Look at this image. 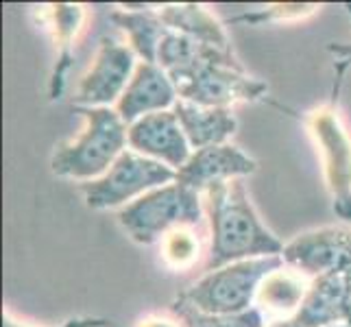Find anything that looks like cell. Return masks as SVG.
Instances as JSON below:
<instances>
[{"mask_svg":"<svg viewBox=\"0 0 351 327\" xmlns=\"http://www.w3.org/2000/svg\"><path fill=\"white\" fill-rule=\"evenodd\" d=\"M203 203L210 223L205 273L242 260L282 256L284 242L262 223L242 179L212 186Z\"/></svg>","mask_w":351,"mask_h":327,"instance_id":"6da1fadb","label":"cell"},{"mask_svg":"<svg viewBox=\"0 0 351 327\" xmlns=\"http://www.w3.org/2000/svg\"><path fill=\"white\" fill-rule=\"evenodd\" d=\"M86 127L77 138L57 144L51 157L55 177L81 179L83 184L103 177L127 151L129 127L112 107H75Z\"/></svg>","mask_w":351,"mask_h":327,"instance_id":"7a4b0ae2","label":"cell"},{"mask_svg":"<svg viewBox=\"0 0 351 327\" xmlns=\"http://www.w3.org/2000/svg\"><path fill=\"white\" fill-rule=\"evenodd\" d=\"M203 216L201 195L186 186L173 184L155 188L118 212V223L138 245H155L175 229L197 227Z\"/></svg>","mask_w":351,"mask_h":327,"instance_id":"3957f363","label":"cell"},{"mask_svg":"<svg viewBox=\"0 0 351 327\" xmlns=\"http://www.w3.org/2000/svg\"><path fill=\"white\" fill-rule=\"evenodd\" d=\"M280 269H284L282 256L234 262L205 273L179 299L208 314H242L256 304L260 284Z\"/></svg>","mask_w":351,"mask_h":327,"instance_id":"277c9868","label":"cell"},{"mask_svg":"<svg viewBox=\"0 0 351 327\" xmlns=\"http://www.w3.org/2000/svg\"><path fill=\"white\" fill-rule=\"evenodd\" d=\"M177 171L127 149L103 177L81 184L83 199L90 210H112L133 203L147 192L173 184Z\"/></svg>","mask_w":351,"mask_h":327,"instance_id":"5b68a950","label":"cell"},{"mask_svg":"<svg viewBox=\"0 0 351 327\" xmlns=\"http://www.w3.org/2000/svg\"><path fill=\"white\" fill-rule=\"evenodd\" d=\"M181 101L203 107H232L234 103L264 101L269 86L249 77L238 59H208L175 81Z\"/></svg>","mask_w":351,"mask_h":327,"instance_id":"8992f818","label":"cell"},{"mask_svg":"<svg viewBox=\"0 0 351 327\" xmlns=\"http://www.w3.org/2000/svg\"><path fill=\"white\" fill-rule=\"evenodd\" d=\"M310 133L323 153L325 181L332 192L334 212L351 221V138L334 105L321 107L308 116Z\"/></svg>","mask_w":351,"mask_h":327,"instance_id":"52a82bcc","label":"cell"},{"mask_svg":"<svg viewBox=\"0 0 351 327\" xmlns=\"http://www.w3.org/2000/svg\"><path fill=\"white\" fill-rule=\"evenodd\" d=\"M136 57L131 46L103 38L92 66L79 81L75 107H112L123 99L138 68Z\"/></svg>","mask_w":351,"mask_h":327,"instance_id":"ba28073f","label":"cell"},{"mask_svg":"<svg viewBox=\"0 0 351 327\" xmlns=\"http://www.w3.org/2000/svg\"><path fill=\"white\" fill-rule=\"evenodd\" d=\"M284 264L312 280L351 269V227H319L284 245Z\"/></svg>","mask_w":351,"mask_h":327,"instance_id":"9c48e42d","label":"cell"},{"mask_svg":"<svg viewBox=\"0 0 351 327\" xmlns=\"http://www.w3.org/2000/svg\"><path fill=\"white\" fill-rule=\"evenodd\" d=\"M129 147L149 160L162 162L173 171H179L190 155L192 147L173 109L140 118L129 127Z\"/></svg>","mask_w":351,"mask_h":327,"instance_id":"30bf717a","label":"cell"},{"mask_svg":"<svg viewBox=\"0 0 351 327\" xmlns=\"http://www.w3.org/2000/svg\"><path fill=\"white\" fill-rule=\"evenodd\" d=\"M258 171V162L234 144H216L199 149L179 168L175 181L190 190L205 195L212 186L223 181L242 179Z\"/></svg>","mask_w":351,"mask_h":327,"instance_id":"8fae6325","label":"cell"},{"mask_svg":"<svg viewBox=\"0 0 351 327\" xmlns=\"http://www.w3.org/2000/svg\"><path fill=\"white\" fill-rule=\"evenodd\" d=\"M177 101V88L173 79L166 75V70L157 64L138 62V68L133 72L123 99L116 105V112L125 120V125L131 127L149 114L173 109Z\"/></svg>","mask_w":351,"mask_h":327,"instance_id":"7c38bea8","label":"cell"},{"mask_svg":"<svg viewBox=\"0 0 351 327\" xmlns=\"http://www.w3.org/2000/svg\"><path fill=\"white\" fill-rule=\"evenodd\" d=\"M351 312V269L323 275L310 282V288L295 314L299 327H332L347 323Z\"/></svg>","mask_w":351,"mask_h":327,"instance_id":"4fadbf2b","label":"cell"},{"mask_svg":"<svg viewBox=\"0 0 351 327\" xmlns=\"http://www.w3.org/2000/svg\"><path fill=\"white\" fill-rule=\"evenodd\" d=\"M46 24L51 27L55 48H57V57H55V66L51 72V79H48V99L59 101L66 92L68 86V72L75 62V53H72V46H75V38L81 29L83 22V7L81 5H48L46 7Z\"/></svg>","mask_w":351,"mask_h":327,"instance_id":"5bb4252c","label":"cell"},{"mask_svg":"<svg viewBox=\"0 0 351 327\" xmlns=\"http://www.w3.org/2000/svg\"><path fill=\"white\" fill-rule=\"evenodd\" d=\"M173 112L177 114L181 129H184L190 147L195 151L227 144V140L238 129V120L234 118L232 109L227 107H203L179 99Z\"/></svg>","mask_w":351,"mask_h":327,"instance_id":"9a60e30c","label":"cell"},{"mask_svg":"<svg viewBox=\"0 0 351 327\" xmlns=\"http://www.w3.org/2000/svg\"><path fill=\"white\" fill-rule=\"evenodd\" d=\"M155 11L171 31L188 35V38L199 40L203 44L223 48V51H232V42L227 38L225 27L201 5H162L155 7Z\"/></svg>","mask_w":351,"mask_h":327,"instance_id":"2e32d148","label":"cell"},{"mask_svg":"<svg viewBox=\"0 0 351 327\" xmlns=\"http://www.w3.org/2000/svg\"><path fill=\"white\" fill-rule=\"evenodd\" d=\"M310 284L304 282V277L297 271H275L271 273L258 288L256 308L262 310L266 319L273 317V321L295 317L301 301H304Z\"/></svg>","mask_w":351,"mask_h":327,"instance_id":"e0dca14e","label":"cell"},{"mask_svg":"<svg viewBox=\"0 0 351 327\" xmlns=\"http://www.w3.org/2000/svg\"><path fill=\"white\" fill-rule=\"evenodd\" d=\"M110 20L118 29H123L129 38V46L133 48L142 62L157 64V51L164 40V35L171 31L166 24L160 20L155 9H142V11H131V9H118L110 14Z\"/></svg>","mask_w":351,"mask_h":327,"instance_id":"ac0fdd59","label":"cell"},{"mask_svg":"<svg viewBox=\"0 0 351 327\" xmlns=\"http://www.w3.org/2000/svg\"><path fill=\"white\" fill-rule=\"evenodd\" d=\"M171 310L181 327H266V317L256 306L242 314H208L177 297Z\"/></svg>","mask_w":351,"mask_h":327,"instance_id":"d6986e66","label":"cell"},{"mask_svg":"<svg viewBox=\"0 0 351 327\" xmlns=\"http://www.w3.org/2000/svg\"><path fill=\"white\" fill-rule=\"evenodd\" d=\"M162 253L173 269H186V266L195 264L199 256V240L192 236L188 227L175 229L162 240Z\"/></svg>","mask_w":351,"mask_h":327,"instance_id":"ffe728a7","label":"cell"},{"mask_svg":"<svg viewBox=\"0 0 351 327\" xmlns=\"http://www.w3.org/2000/svg\"><path fill=\"white\" fill-rule=\"evenodd\" d=\"M319 7L317 5H275L269 9L256 11V14H245L232 18L229 22H251V24H264L271 20H295V18H306L314 14Z\"/></svg>","mask_w":351,"mask_h":327,"instance_id":"44dd1931","label":"cell"},{"mask_svg":"<svg viewBox=\"0 0 351 327\" xmlns=\"http://www.w3.org/2000/svg\"><path fill=\"white\" fill-rule=\"evenodd\" d=\"M112 325L110 319H99V317H75V319H68L64 323H59L55 327H107ZM3 327H40V325H29V323H22L18 319L11 317L9 312L3 314Z\"/></svg>","mask_w":351,"mask_h":327,"instance_id":"7402d4cb","label":"cell"},{"mask_svg":"<svg viewBox=\"0 0 351 327\" xmlns=\"http://www.w3.org/2000/svg\"><path fill=\"white\" fill-rule=\"evenodd\" d=\"M328 51L338 57L341 62H338V77H343L345 68L351 64V42H332L328 44Z\"/></svg>","mask_w":351,"mask_h":327,"instance_id":"603a6c76","label":"cell"},{"mask_svg":"<svg viewBox=\"0 0 351 327\" xmlns=\"http://www.w3.org/2000/svg\"><path fill=\"white\" fill-rule=\"evenodd\" d=\"M138 327H181L175 321H168V319H160V317H149V319H142Z\"/></svg>","mask_w":351,"mask_h":327,"instance_id":"cb8c5ba5","label":"cell"},{"mask_svg":"<svg viewBox=\"0 0 351 327\" xmlns=\"http://www.w3.org/2000/svg\"><path fill=\"white\" fill-rule=\"evenodd\" d=\"M266 327H299V323L290 317V319H280V321H271L266 323Z\"/></svg>","mask_w":351,"mask_h":327,"instance_id":"d4e9b609","label":"cell"}]
</instances>
